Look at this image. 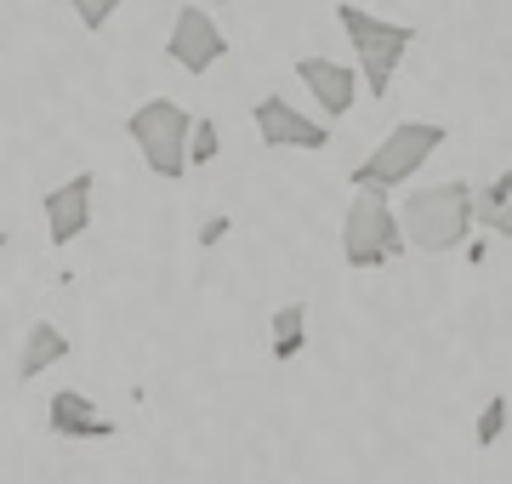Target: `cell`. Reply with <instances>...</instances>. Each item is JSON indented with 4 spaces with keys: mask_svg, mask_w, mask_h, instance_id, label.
Here are the masks:
<instances>
[{
    "mask_svg": "<svg viewBox=\"0 0 512 484\" xmlns=\"http://www.w3.org/2000/svg\"><path fill=\"white\" fill-rule=\"evenodd\" d=\"M228 234H234V223H228V217H205V223H200V245H205V251H211V245H222Z\"/></svg>",
    "mask_w": 512,
    "mask_h": 484,
    "instance_id": "17",
    "label": "cell"
},
{
    "mask_svg": "<svg viewBox=\"0 0 512 484\" xmlns=\"http://www.w3.org/2000/svg\"><path fill=\"white\" fill-rule=\"evenodd\" d=\"M222 6H228V0H222Z\"/></svg>",
    "mask_w": 512,
    "mask_h": 484,
    "instance_id": "20",
    "label": "cell"
},
{
    "mask_svg": "<svg viewBox=\"0 0 512 484\" xmlns=\"http://www.w3.org/2000/svg\"><path fill=\"white\" fill-rule=\"evenodd\" d=\"M393 257H404V228L399 211L387 205V194L359 188L342 217V262L348 268H387Z\"/></svg>",
    "mask_w": 512,
    "mask_h": 484,
    "instance_id": "5",
    "label": "cell"
},
{
    "mask_svg": "<svg viewBox=\"0 0 512 484\" xmlns=\"http://www.w3.org/2000/svg\"><path fill=\"white\" fill-rule=\"evenodd\" d=\"M444 143H450V126H444V120H399V126L387 131L382 143L348 171L353 194H359V188H370V194H393V188H404L427 160H433V154L444 149Z\"/></svg>",
    "mask_w": 512,
    "mask_h": 484,
    "instance_id": "2",
    "label": "cell"
},
{
    "mask_svg": "<svg viewBox=\"0 0 512 484\" xmlns=\"http://www.w3.org/2000/svg\"><path fill=\"white\" fill-rule=\"evenodd\" d=\"M302 348H308V302H285L268 319V359L291 365V359H302Z\"/></svg>",
    "mask_w": 512,
    "mask_h": 484,
    "instance_id": "12",
    "label": "cell"
},
{
    "mask_svg": "<svg viewBox=\"0 0 512 484\" xmlns=\"http://www.w3.org/2000/svg\"><path fill=\"white\" fill-rule=\"evenodd\" d=\"M495 234H501V240H512V205H507V217L495 223Z\"/></svg>",
    "mask_w": 512,
    "mask_h": 484,
    "instance_id": "18",
    "label": "cell"
},
{
    "mask_svg": "<svg viewBox=\"0 0 512 484\" xmlns=\"http://www.w3.org/2000/svg\"><path fill=\"white\" fill-rule=\"evenodd\" d=\"M296 80L308 86L313 103H319L330 120H342V114L359 103V69L336 63V57H296Z\"/></svg>",
    "mask_w": 512,
    "mask_h": 484,
    "instance_id": "10",
    "label": "cell"
},
{
    "mask_svg": "<svg viewBox=\"0 0 512 484\" xmlns=\"http://www.w3.org/2000/svg\"><path fill=\"white\" fill-rule=\"evenodd\" d=\"M217 154H222L217 120H200V114H194V137H188V166H211Z\"/></svg>",
    "mask_w": 512,
    "mask_h": 484,
    "instance_id": "15",
    "label": "cell"
},
{
    "mask_svg": "<svg viewBox=\"0 0 512 484\" xmlns=\"http://www.w3.org/2000/svg\"><path fill=\"white\" fill-rule=\"evenodd\" d=\"M69 354H74V342L63 336V325H52V319H35V325L23 331V348H18V382H35L40 371L63 365Z\"/></svg>",
    "mask_w": 512,
    "mask_h": 484,
    "instance_id": "11",
    "label": "cell"
},
{
    "mask_svg": "<svg viewBox=\"0 0 512 484\" xmlns=\"http://www.w3.org/2000/svg\"><path fill=\"white\" fill-rule=\"evenodd\" d=\"M126 137L137 143V154H143V166L154 171V177L177 183V177L188 171V137H194V114H188L177 97H148V103H137V109H131Z\"/></svg>",
    "mask_w": 512,
    "mask_h": 484,
    "instance_id": "4",
    "label": "cell"
},
{
    "mask_svg": "<svg viewBox=\"0 0 512 484\" xmlns=\"http://www.w3.org/2000/svg\"><path fill=\"white\" fill-rule=\"evenodd\" d=\"M165 57L183 69V75H205L228 57V35L217 29V18L205 6H177V23L165 35Z\"/></svg>",
    "mask_w": 512,
    "mask_h": 484,
    "instance_id": "6",
    "label": "cell"
},
{
    "mask_svg": "<svg viewBox=\"0 0 512 484\" xmlns=\"http://www.w3.org/2000/svg\"><path fill=\"white\" fill-rule=\"evenodd\" d=\"M251 120H256V137L268 143V149H330V126L325 120H313V114H302L291 103V97H262V103H251Z\"/></svg>",
    "mask_w": 512,
    "mask_h": 484,
    "instance_id": "7",
    "label": "cell"
},
{
    "mask_svg": "<svg viewBox=\"0 0 512 484\" xmlns=\"http://www.w3.org/2000/svg\"><path fill=\"white\" fill-rule=\"evenodd\" d=\"M507 205H512V171H495L484 188H473V211H478V228H490L507 217Z\"/></svg>",
    "mask_w": 512,
    "mask_h": 484,
    "instance_id": "13",
    "label": "cell"
},
{
    "mask_svg": "<svg viewBox=\"0 0 512 484\" xmlns=\"http://www.w3.org/2000/svg\"><path fill=\"white\" fill-rule=\"evenodd\" d=\"M399 228H404V245H416L427 257H444L467 245V234L478 228V211H473V183H433V188H410L399 205Z\"/></svg>",
    "mask_w": 512,
    "mask_h": 484,
    "instance_id": "1",
    "label": "cell"
},
{
    "mask_svg": "<svg viewBox=\"0 0 512 484\" xmlns=\"http://www.w3.org/2000/svg\"><path fill=\"white\" fill-rule=\"evenodd\" d=\"M46 428H52L57 439H114V433H120V422L97 410L92 393L57 388L52 399H46Z\"/></svg>",
    "mask_w": 512,
    "mask_h": 484,
    "instance_id": "9",
    "label": "cell"
},
{
    "mask_svg": "<svg viewBox=\"0 0 512 484\" xmlns=\"http://www.w3.org/2000/svg\"><path fill=\"white\" fill-rule=\"evenodd\" d=\"M507 393H490L484 399V410H478V428H473V445L478 450H495L501 445V433H507Z\"/></svg>",
    "mask_w": 512,
    "mask_h": 484,
    "instance_id": "14",
    "label": "cell"
},
{
    "mask_svg": "<svg viewBox=\"0 0 512 484\" xmlns=\"http://www.w3.org/2000/svg\"><path fill=\"white\" fill-rule=\"evenodd\" d=\"M120 6H126V0H69V12L80 18V29H86V35H103Z\"/></svg>",
    "mask_w": 512,
    "mask_h": 484,
    "instance_id": "16",
    "label": "cell"
},
{
    "mask_svg": "<svg viewBox=\"0 0 512 484\" xmlns=\"http://www.w3.org/2000/svg\"><path fill=\"white\" fill-rule=\"evenodd\" d=\"M336 23H342V35H348L353 52H359V80H365V92L387 97L393 92V75H399V63H404V52L416 46V29H410V23L376 18V12L353 6V0L336 6Z\"/></svg>",
    "mask_w": 512,
    "mask_h": 484,
    "instance_id": "3",
    "label": "cell"
},
{
    "mask_svg": "<svg viewBox=\"0 0 512 484\" xmlns=\"http://www.w3.org/2000/svg\"><path fill=\"white\" fill-rule=\"evenodd\" d=\"M6 245H12V234H0V257H6Z\"/></svg>",
    "mask_w": 512,
    "mask_h": 484,
    "instance_id": "19",
    "label": "cell"
},
{
    "mask_svg": "<svg viewBox=\"0 0 512 484\" xmlns=\"http://www.w3.org/2000/svg\"><path fill=\"white\" fill-rule=\"evenodd\" d=\"M92 194H97L92 171H74L69 183L46 188L40 211H46V234H52V245H74L86 228H92Z\"/></svg>",
    "mask_w": 512,
    "mask_h": 484,
    "instance_id": "8",
    "label": "cell"
}]
</instances>
